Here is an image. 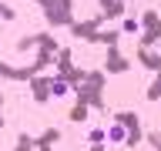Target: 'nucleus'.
Masks as SVG:
<instances>
[{"mask_svg": "<svg viewBox=\"0 0 161 151\" xmlns=\"http://www.w3.org/2000/svg\"><path fill=\"white\" fill-rule=\"evenodd\" d=\"M67 94H70V84H67V81H60V77L50 81V98H54V101H64Z\"/></svg>", "mask_w": 161, "mask_h": 151, "instance_id": "f257e3e1", "label": "nucleus"}, {"mask_svg": "<svg viewBox=\"0 0 161 151\" xmlns=\"http://www.w3.org/2000/svg\"><path fill=\"white\" fill-rule=\"evenodd\" d=\"M128 141V128L124 124H111L108 128V144H124Z\"/></svg>", "mask_w": 161, "mask_h": 151, "instance_id": "f03ea898", "label": "nucleus"}, {"mask_svg": "<svg viewBox=\"0 0 161 151\" xmlns=\"http://www.w3.org/2000/svg\"><path fill=\"white\" fill-rule=\"evenodd\" d=\"M87 141H91V144H108V131H104V128H91L87 131Z\"/></svg>", "mask_w": 161, "mask_h": 151, "instance_id": "7ed1b4c3", "label": "nucleus"}, {"mask_svg": "<svg viewBox=\"0 0 161 151\" xmlns=\"http://www.w3.org/2000/svg\"><path fill=\"white\" fill-rule=\"evenodd\" d=\"M121 30H124V34H141V20H138V17H124Z\"/></svg>", "mask_w": 161, "mask_h": 151, "instance_id": "20e7f679", "label": "nucleus"}]
</instances>
